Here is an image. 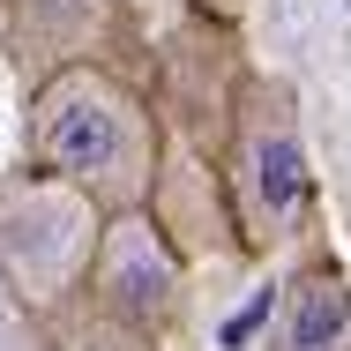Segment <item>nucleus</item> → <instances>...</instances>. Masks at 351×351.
<instances>
[{"mask_svg": "<svg viewBox=\"0 0 351 351\" xmlns=\"http://www.w3.org/2000/svg\"><path fill=\"white\" fill-rule=\"evenodd\" d=\"M0 351H60L45 329H38V314L8 291V277H0Z\"/></svg>", "mask_w": 351, "mask_h": 351, "instance_id": "obj_7", "label": "nucleus"}, {"mask_svg": "<svg viewBox=\"0 0 351 351\" xmlns=\"http://www.w3.org/2000/svg\"><path fill=\"white\" fill-rule=\"evenodd\" d=\"M306 210H314V149L299 128V105L284 82L254 75L239 82V105H232V217L247 247L269 254L306 224Z\"/></svg>", "mask_w": 351, "mask_h": 351, "instance_id": "obj_2", "label": "nucleus"}, {"mask_svg": "<svg viewBox=\"0 0 351 351\" xmlns=\"http://www.w3.org/2000/svg\"><path fill=\"white\" fill-rule=\"evenodd\" d=\"M0 8H8V38L23 53V68L38 82L60 68H82V60H105L112 38L128 30L120 0H0Z\"/></svg>", "mask_w": 351, "mask_h": 351, "instance_id": "obj_5", "label": "nucleus"}, {"mask_svg": "<svg viewBox=\"0 0 351 351\" xmlns=\"http://www.w3.org/2000/svg\"><path fill=\"white\" fill-rule=\"evenodd\" d=\"M97 239H105V210L90 195L45 172H23L0 187V277L30 314H53L75 291H90Z\"/></svg>", "mask_w": 351, "mask_h": 351, "instance_id": "obj_3", "label": "nucleus"}, {"mask_svg": "<svg viewBox=\"0 0 351 351\" xmlns=\"http://www.w3.org/2000/svg\"><path fill=\"white\" fill-rule=\"evenodd\" d=\"M157 165H165L157 120L105 60L60 68L30 90V172L90 195L105 217L149 210Z\"/></svg>", "mask_w": 351, "mask_h": 351, "instance_id": "obj_1", "label": "nucleus"}, {"mask_svg": "<svg viewBox=\"0 0 351 351\" xmlns=\"http://www.w3.org/2000/svg\"><path fill=\"white\" fill-rule=\"evenodd\" d=\"M90 291H97V314H105V322L157 337V329L180 314V291H187V269H180L172 232H157V217H149V210L105 217Z\"/></svg>", "mask_w": 351, "mask_h": 351, "instance_id": "obj_4", "label": "nucleus"}, {"mask_svg": "<svg viewBox=\"0 0 351 351\" xmlns=\"http://www.w3.org/2000/svg\"><path fill=\"white\" fill-rule=\"evenodd\" d=\"M262 351H351V284L337 262H314L277 284V329Z\"/></svg>", "mask_w": 351, "mask_h": 351, "instance_id": "obj_6", "label": "nucleus"}]
</instances>
